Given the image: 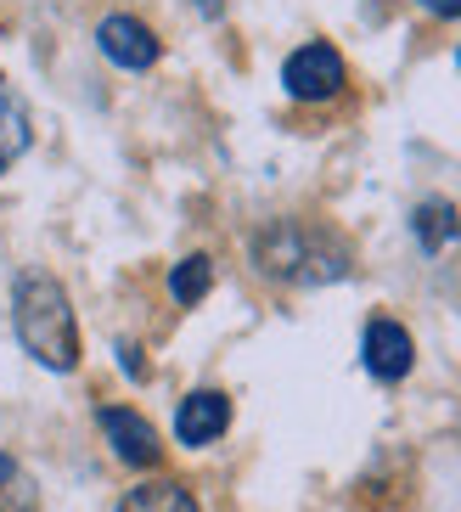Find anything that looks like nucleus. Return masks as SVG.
Segmentation results:
<instances>
[{"instance_id":"obj_12","label":"nucleus","mask_w":461,"mask_h":512,"mask_svg":"<svg viewBox=\"0 0 461 512\" xmlns=\"http://www.w3.org/2000/svg\"><path fill=\"white\" fill-rule=\"evenodd\" d=\"M0 512H34V479L12 456H0Z\"/></svg>"},{"instance_id":"obj_3","label":"nucleus","mask_w":461,"mask_h":512,"mask_svg":"<svg viewBox=\"0 0 461 512\" xmlns=\"http://www.w3.org/2000/svg\"><path fill=\"white\" fill-rule=\"evenodd\" d=\"M287 91L298 96V102H332V96L343 91V57L332 46H321V40H310L304 51H293L282 68Z\"/></svg>"},{"instance_id":"obj_9","label":"nucleus","mask_w":461,"mask_h":512,"mask_svg":"<svg viewBox=\"0 0 461 512\" xmlns=\"http://www.w3.org/2000/svg\"><path fill=\"white\" fill-rule=\"evenodd\" d=\"M119 512H197V501H192V490L175 484V479H147L119 501Z\"/></svg>"},{"instance_id":"obj_8","label":"nucleus","mask_w":461,"mask_h":512,"mask_svg":"<svg viewBox=\"0 0 461 512\" xmlns=\"http://www.w3.org/2000/svg\"><path fill=\"white\" fill-rule=\"evenodd\" d=\"M23 147H29V107H23V96L0 79V175L23 158Z\"/></svg>"},{"instance_id":"obj_6","label":"nucleus","mask_w":461,"mask_h":512,"mask_svg":"<svg viewBox=\"0 0 461 512\" xmlns=\"http://www.w3.org/2000/svg\"><path fill=\"white\" fill-rule=\"evenodd\" d=\"M231 428V400L214 389H197L180 400V417H175V434L186 439V445H214V439Z\"/></svg>"},{"instance_id":"obj_10","label":"nucleus","mask_w":461,"mask_h":512,"mask_svg":"<svg viewBox=\"0 0 461 512\" xmlns=\"http://www.w3.org/2000/svg\"><path fill=\"white\" fill-rule=\"evenodd\" d=\"M461 237V220H456V209H450L445 197H428L417 209V242L428 248V254H439V248H450V242Z\"/></svg>"},{"instance_id":"obj_11","label":"nucleus","mask_w":461,"mask_h":512,"mask_svg":"<svg viewBox=\"0 0 461 512\" xmlns=\"http://www.w3.org/2000/svg\"><path fill=\"white\" fill-rule=\"evenodd\" d=\"M209 282H214V265L203 254H192V259H180L175 265V276H169V293H175L180 304H197L203 293H209Z\"/></svg>"},{"instance_id":"obj_2","label":"nucleus","mask_w":461,"mask_h":512,"mask_svg":"<svg viewBox=\"0 0 461 512\" xmlns=\"http://www.w3.org/2000/svg\"><path fill=\"white\" fill-rule=\"evenodd\" d=\"M253 259L265 276H282V282H338L349 276V254H343L332 237L298 226V220H276L253 237Z\"/></svg>"},{"instance_id":"obj_7","label":"nucleus","mask_w":461,"mask_h":512,"mask_svg":"<svg viewBox=\"0 0 461 512\" xmlns=\"http://www.w3.org/2000/svg\"><path fill=\"white\" fill-rule=\"evenodd\" d=\"M411 332L400 327V321H372L366 327V372L383 377V383H394V377L411 372Z\"/></svg>"},{"instance_id":"obj_5","label":"nucleus","mask_w":461,"mask_h":512,"mask_svg":"<svg viewBox=\"0 0 461 512\" xmlns=\"http://www.w3.org/2000/svg\"><path fill=\"white\" fill-rule=\"evenodd\" d=\"M96 40H102V51L119 68H152L158 62V34L141 17H107L102 29H96Z\"/></svg>"},{"instance_id":"obj_4","label":"nucleus","mask_w":461,"mask_h":512,"mask_svg":"<svg viewBox=\"0 0 461 512\" xmlns=\"http://www.w3.org/2000/svg\"><path fill=\"white\" fill-rule=\"evenodd\" d=\"M102 434L113 439L119 462H130V467H152L158 456H164V445H158V428H152L141 411H124V406L102 411Z\"/></svg>"},{"instance_id":"obj_13","label":"nucleus","mask_w":461,"mask_h":512,"mask_svg":"<svg viewBox=\"0 0 461 512\" xmlns=\"http://www.w3.org/2000/svg\"><path fill=\"white\" fill-rule=\"evenodd\" d=\"M422 6H428V12H439V17H456L461 12V0H422Z\"/></svg>"},{"instance_id":"obj_1","label":"nucleus","mask_w":461,"mask_h":512,"mask_svg":"<svg viewBox=\"0 0 461 512\" xmlns=\"http://www.w3.org/2000/svg\"><path fill=\"white\" fill-rule=\"evenodd\" d=\"M12 321H17V338L40 366L51 372H74L79 366V327H74V304L62 293L57 276L29 271L17 276V293H12Z\"/></svg>"}]
</instances>
